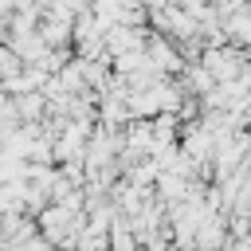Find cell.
I'll list each match as a JSON object with an SVG mask.
<instances>
[{
  "instance_id": "6da1fadb",
  "label": "cell",
  "mask_w": 251,
  "mask_h": 251,
  "mask_svg": "<svg viewBox=\"0 0 251 251\" xmlns=\"http://www.w3.org/2000/svg\"><path fill=\"white\" fill-rule=\"evenodd\" d=\"M200 63L216 82H235L243 75V67H251V51H243L235 43H224V47H208Z\"/></svg>"
},
{
  "instance_id": "7a4b0ae2",
  "label": "cell",
  "mask_w": 251,
  "mask_h": 251,
  "mask_svg": "<svg viewBox=\"0 0 251 251\" xmlns=\"http://www.w3.org/2000/svg\"><path fill=\"white\" fill-rule=\"evenodd\" d=\"M20 71H24L20 55H16L12 47H4V43H0V86H4V82H8L12 75H20Z\"/></svg>"
}]
</instances>
